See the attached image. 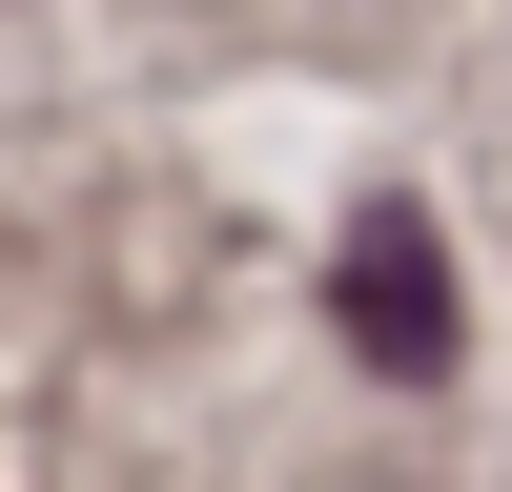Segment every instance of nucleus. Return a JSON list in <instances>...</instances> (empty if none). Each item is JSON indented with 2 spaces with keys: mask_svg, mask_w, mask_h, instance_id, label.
Returning <instances> with one entry per match:
<instances>
[{
  "mask_svg": "<svg viewBox=\"0 0 512 492\" xmlns=\"http://www.w3.org/2000/svg\"><path fill=\"white\" fill-rule=\"evenodd\" d=\"M328 308H349V349L390 369V390H451V369H472V308H451V246H431V205H410V185H369V205H349Z\"/></svg>",
  "mask_w": 512,
  "mask_h": 492,
  "instance_id": "obj_1",
  "label": "nucleus"
}]
</instances>
